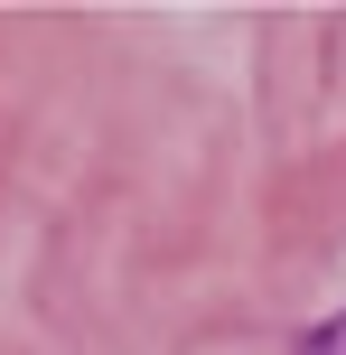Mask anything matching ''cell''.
Segmentation results:
<instances>
[{
  "label": "cell",
  "mask_w": 346,
  "mask_h": 355,
  "mask_svg": "<svg viewBox=\"0 0 346 355\" xmlns=\"http://www.w3.org/2000/svg\"><path fill=\"white\" fill-rule=\"evenodd\" d=\"M300 355H346V309H337V318H318L309 337H300Z\"/></svg>",
  "instance_id": "obj_1"
}]
</instances>
